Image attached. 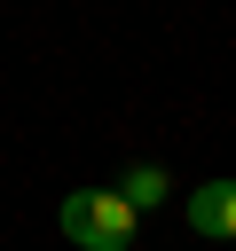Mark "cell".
<instances>
[{
    "mask_svg": "<svg viewBox=\"0 0 236 251\" xmlns=\"http://www.w3.org/2000/svg\"><path fill=\"white\" fill-rule=\"evenodd\" d=\"M165 188H173V180H165V165H134V173L118 180V196H126L134 212H149V204H165Z\"/></svg>",
    "mask_w": 236,
    "mask_h": 251,
    "instance_id": "cell-3",
    "label": "cell"
},
{
    "mask_svg": "<svg viewBox=\"0 0 236 251\" xmlns=\"http://www.w3.org/2000/svg\"><path fill=\"white\" fill-rule=\"evenodd\" d=\"M189 227L197 235H236V180H205L189 196Z\"/></svg>",
    "mask_w": 236,
    "mask_h": 251,
    "instance_id": "cell-2",
    "label": "cell"
},
{
    "mask_svg": "<svg viewBox=\"0 0 236 251\" xmlns=\"http://www.w3.org/2000/svg\"><path fill=\"white\" fill-rule=\"evenodd\" d=\"M55 220H63V235L79 251H134V227H142V212L118 188H71Z\"/></svg>",
    "mask_w": 236,
    "mask_h": 251,
    "instance_id": "cell-1",
    "label": "cell"
}]
</instances>
